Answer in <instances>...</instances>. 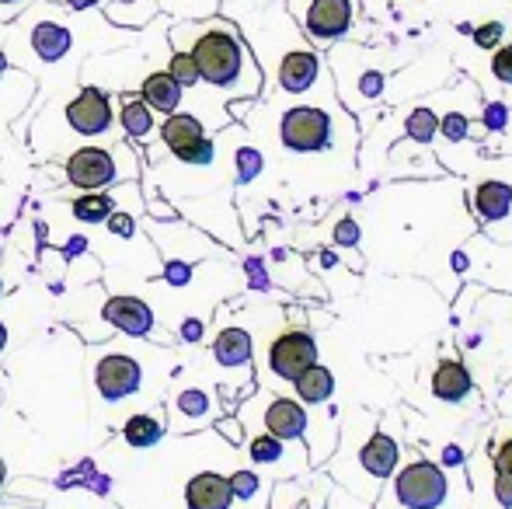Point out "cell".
<instances>
[{
	"mask_svg": "<svg viewBox=\"0 0 512 509\" xmlns=\"http://www.w3.org/2000/svg\"><path fill=\"white\" fill-rule=\"evenodd\" d=\"M63 119L74 133L81 136H102L112 126V98L102 88H81L74 102L63 109Z\"/></svg>",
	"mask_w": 512,
	"mask_h": 509,
	"instance_id": "5",
	"label": "cell"
},
{
	"mask_svg": "<svg viewBox=\"0 0 512 509\" xmlns=\"http://www.w3.org/2000/svg\"><path fill=\"white\" fill-rule=\"evenodd\" d=\"M269 363H272V370H276L279 377L293 381L297 374H304L310 363H317L314 339H310L307 332H297V328H290V332H283L276 342H272Z\"/></svg>",
	"mask_w": 512,
	"mask_h": 509,
	"instance_id": "6",
	"label": "cell"
},
{
	"mask_svg": "<svg viewBox=\"0 0 512 509\" xmlns=\"http://www.w3.org/2000/svg\"><path fill=\"white\" fill-rule=\"evenodd\" d=\"M502 32H506V28H502V21H488V25H481L478 32H474V42H478L481 49H492L495 42L502 39Z\"/></svg>",
	"mask_w": 512,
	"mask_h": 509,
	"instance_id": "30",
	"label": "cell"
},
{
	"mask_svg": "<svg viewBox=\"0 0 512 509\" xmlns=\"http://www.w3.org/2000/svg\"><path fill=\"white\" fill-rule=\"evenodd\" d=\"M356 238H359L356 224H349V220H345V224L338 227V241H342V245H356Z\"/></svg>",
	"mask_w": 512,
	"mask_h": 509,
	"instance_id": "37",
	"label": "cell"
},
{
	"mask_svg": "<svg viewBox=\"0 0 512 509\" xmlns=\"http://www.w3.org/2000/svg\"><path fill=\"white\" fill-rule=\"evenodd\" d=\"M255 489H258V478L248 475V471H237V475L230 478V492H234V496H255Z\"/></svg>",
	"mask_w": 512,
	"mask_h": 509,
	"instance_id": "32",
	"label": "cell"
},
{
	"mask_svg": "<svg viewBox=\"0 0 512 509\" xmlns=\"http://www.w3.org/2000/svg\"><path fill=\"white\" fill-rule=\"evenodd\" d=\"M0 482H4V468H0Z\"/></svg>",
	"mask_w": 512,
	"mask_h": 509,
	"instance_id": "43",
	"label": "cell"
},
{
	"mask_svg": "<svg viewBox=\"0 0 512 509\" xmlns=\"http://www.w3.org/2000/svg\"><path fill=\"white\" fill-rule=\"evenodd\" d=\"M171 39L196 60L199 81L213 88H241V77H258V67L251 63V53L234 25L227 21H203V25H178Z\"/></svg>",
	"mask_w": 512,
	"mask_h": 509,
	"instance_id": "1",
	"label": "cell"
},
{
	"mask_svg": "<svg viewBox=\"0 0 512 509\" xmlns=\"http://www.w3.org/2000/svg\"><path fill=\"white\" fill-rule=\"evenodd\" d=\"M432 391H436V398H443V401H460L467 391H471V374H467L464 363L443 360L436 367V374H432Z\"/></svg>",
	"mask_w": 512,
	"mask_h": 509,
	"instance_id": "16",
	"label": "cell"
},
{
	"mask_svg": "<svg viewBox=\"0 0 512 509\" xmlns=\"http://www.w3.org/2000/svg\"><path fill=\"white\" fill-rule=\"evenodd\" d=\"M161 440V422L150 415H133L126 422V443L129 447H154Z\"/></svg>",
	"mask_w": 512,
	"mask_h": 509,
	"instance_id": "23",
	"label": "cell"
},
{
	"mask_svg": "<svg viewBox=\"0 0 512 509\" xmlns=\"http://www.w3.org/2000/svg\"><path fill=\"white\" fill-rule=\"evenodd\" d=\"M293 384H297V394L304 401H324L331 394V387H335V377H331V370L310 363L304 374L293 377Z\"/></svg>",
	"mask_w": 512,
	"mask_h": 509,
	"instance_id": "19",
	"label": "cell"
},
{
	"mask_svg": "<svg viewBox=\"0 0 512 509\" xmlns=\"http://www.w3.org/2000/svg\"><path fill=\"white\" fill-rule=\"evenodd\" d=\"M203 136H206V129H203V123H199V116H189V112H171L161 126L164 147H168L175 157H182L185 150H189L192 143L203 140Z\"/></svg>",
	"mask_w": 512,
	"mask_h": 509,
	"instance_id": "12",
	"label": "cell"
},
{
	"mask_svg": "<svg viewBox=\"0 0 512 509\" xmlns=\"http://www.w3.org/2000/svg\"><path fill=\"white\" fill-rule=\"evenodd\" d=\"M509 206H512V189H509V185L485 182L478 189V210H481V217L499 220V217H506V213H509Z\"/></svg>",
	"mask_w": 512,
	"mask_h": 509,
	"instance_id": "20",
	"label": "cell"
},
{
	"mask_svg": "<svg viewBox=\"0 0 512 509\" xmlns=\"http://www.w3.org/2000/svg\"><path fill=\"white\" fill-rule=\"evenodd\" d=\"M464 133H467V119L464 116H457V112H453V116L443 119V136H446V140H460Z\"/></svg>",
	"mask_w": 512,
	"mask_h": 509,
	"instance_id": "33",
	"label": "cell"
},
{
	"mask_svg": "<svg viewBox=\"0 0 512 509\" xmlns=\"http://www.w3.org/2000/svg\"><path fill=\"white\" fill-rule=\"evenodd\" d=\"M394 464H398V447H394L391 436L377 433L363 447V468L370 471V475H391Z\"/></svg>",
	"mask_w": 512,
	"mask_h": 509,
	"instance_id": "18",
	"label": "cell"
},
{
	"mask_svg": "<svg viewBox=\"0 0 512 509\" xmlns=\"http://www.w3.org/2000/svg\"><path fill=\"white\" fill-rule=\"evenodd\" d=\"M105 321H112L126 335H147L154 328V314L136 297H112L105 304Z\"/></svg>",
	"mask_w": 512,
	"mask_h": 509,
	"instance_id": "9",
	"label": "cell"
},
{
	"mask_svg": "<svg viewBox=\"0 0 512 509\" xmlns=\"http://www.w3.org/2000/svg\"><path fill=\"white\" fill-rule=\"evenodd\" d=\"M32 49L39 60L60 63L70 53V28L60 25V21H39L32 28Z\"/></svg>",
	"mask_w": 512,
	"mask_h": 509,
	"instance_id": "14",
	"label": "cell"
},
{
	"mask_svg": "<svg viewBox=\"0 0 512 509\" xmlns=\"http://www.w3.org/2000/svg\"><path fill=\"white\" fill-rule=\"evenodd\" d=\"M492 70H495V77H499L502 84H512V42H509V46H502L499 53H495Z\"/></svg>",
	"mask_w": 512,
	"mask_h": 509,
	"instance_id": "28",
	"label": "cell"
},
{
	"mask_svg": "<svg viewBox=\"0 0 512 509\" xmlns=\"http://www.w3.org/2000/svg\"><path fill=\"white\" fill-rule=\"evenodd\" d=\"M237 168H241V178L258 175V168H262V154L251 150V147H241L237 150Z\"/></svg>",
	"mask_w": 512,
	"mask_h": 509,
	"instance_id": "29",
	"label": "cell"
},
{
	"mask_svg": "<svg viewBox=\"0 0 512 509\" xmlns=\"http://www.w3.org/2000/svg\"><path fill=\"white\" fill-rule=\"evenodd\" d=\"M168 74L175 77V84L182 91L185 88H196V84H199V67H196V60H192V56L185 53V49H175V53H171Z\"/></svg>",
	"mask_w": 512,
	"mask_h": 509,
	"instance_id": "24",
	"label": "cell"
},
{
	"mask_svg": "<svg viewBox=\"0 0 512 509\" xmlns=\"http://www.w3.org/2000/svg\"><path fill=\"white\" fill-rule=\"evenodd\" d=\"M70 7H74V11H84V7H95L98 0H67Z\"/></svg>",
	"mask_w": 512,
	"mask_h": 509,
	"instance_id": "39",
	"label": "cell"
},
{
	"mask_svg": "<svg viewBox=\"0 0 512 509\" xmlns=\"http://www.w3.org/2000/svg\"><path fill=\"white\" fill-rule=\"evenodd\" d=\"M408 136L418 143H429L432 136H436V112L429 109H415L408 116Z\"/></svg>",
	"mask_w": 512,
	"mask_h": 509,
	"instance_id": "25",
	"label": "cell"
},
{
	"mask_svg": "<svg viewBox=\"0 0 512 509\" xmlns=\"http://www.w3.org/2000/svg\"><path fill=\"white\" fill-rule=\"evenodd\" d=\"M140 98L150 105L154 112H164V116H171V112H178V105H182L185 91L175 84V77L168 74V70H157V74H147L140 84Z\"/></svg>",
	"mask_w": 512,
	"mask_h": 509,
	"instance_id": "11",
	"label": "cell"
},
{
	"mask_svg": "<svg viewBox=\"0 0 512 509\" xmlns=\"http://www.w3.org/2000/svg\"><path fill=\"white\" fill-rule=\"evenodd\" d=\"M185 499H189V509H227L234 492H230V482L220 475H196L185 489Z\"/></svg>",
	"mask_w": 512,
	"mask_h": 509,
	"instance_id": "13",
	"label": "cell"
},
{
	"mask_svg": "<svg viewBox=\"0 0 512 509\" xmlns=\"http://www.w3.org/2000/svg\"><path fill=\"white\" fill-rule=\"evenodd\" d=\"M95 384L108 401L126 398V394H133L136 387H140V363L129 360V356H119V353L105 356L95 370Z\"/></svg>",
	"mask_w": 512,
	"mask_h": 509,
	"instance_id": "8",
	"label": "cell"
},
{
	"mask_svg": "<svg viewBox=\"0 0 512 509\" xmlns=\"http://www.w3.org/2000/svg\"><path fill=\"white\" fill-rule=\"evenodd\" d=\"M279 136H283V147L293 154H314L324 150L331 140V116L321 109H290L279 123Z\"/></svg>",
	"mask_w": 512,
	"mask_h": 509,
	"instance_id": "2",
	"label": "cell"
},
{
	"mask_svg": "<svg viewBox=\"0 0 512 509\" xmlns=\"http://www.w3.org/2000/svg\"><path fill=\"white\" fill-rule=\"evenodd\" d=\"M352 25V0H310L304 11V28L314 39H338Z\"/></svg>",
	"mask_w": 512,
	"mask_h": 509,
	"instance_id": "7",
	"label": "cell"
},
{
	"mask_svg": "<svg viewBox=\"0 0 512 509\" xmlns=\"http://www.w3.org/2000/svg\"><path fill=\"white\" fill-rule=\"evenodd\" d=\"M178 161H185V164H209V161H213V140H209V136H203V140L192 143V147L185 150V154L178 157Z\"/></svg>",
	"mask_w": 512,
	"mask_h": 509,
	"instance_id": "27",
	"label": "cell"
},
{
	"mask_svg": "<svg viewBox=\"0 0 512 509\" xmlns=\"http://www.w3.org/2000/svg\"><path fill=\"white\" fill-rule=\"evenodd\" d=\"M4 70H7V56L0 53V77H4Z\"/></svg>",
	"mask_w": 512,
	"mask_h": 509,
	"instance_id": "41",
	"label": "cell"
},
{
	"mask_svg": "<svg viewBox=\"0 0 512 509\" xmlns=\"http://www.w3.org/2000/svg\"><path fill=\"white\" fill-rule=\"evenodd\" d=\"M63 171H67V178L77 189L95 192L119 178V161H115V154L105 147H77L74 154L67 157Z\"/></svg>",
	"mask_w": 512,
	"mask_h": 509,
	"instance_id": "4",
	"label": "cell"
},
{
	"mask_svg": "<svg viewBox=\"0 0 512 509\" xmlns=\"http://www.w3.org/2000/svg\"><path fill=\"white\" fill-rule=\"evenodd\" d=\"M317 81V56L307 49H293L279 60V88L286 95H304L310 91V84Z\"/></svg>",
	"mask_w": 512,
	"mask_h": 509,
	"instance_id": "10",
	"label": "cell"
},
{
	"mask_svg": "<svg viewBox=\"0 0 512 509\" xmlns=\"http://www.w3.org/2000/svg\"><path fill=\"white\" fill-rule=\"evenodd\" d=\"M108 227H112L115 234H122V238H129V234H133V220L126 217V213H108Z\"/></svg>",
	"mask_w": 512,
	"mask_h": 509,
	"instance_id": "35",
	"label": "cell"
},
{
	"mask_svg": "<svg viewBox=\"0 0 512 509\" xmlns=\"http://www.w3.org/2000/svg\"><path fill=\"white\" fill-rule=\"evenodd\" d=\"M213 353L223 367H241V363L251 360V335L241 332V328H227V332H220V339H216Z\"/></svg>",
	"mask_w": 512,
	"mask_h": 509,
	"instance_id": "17",
	"label": "cell"
},
{
	"mask_svg": "<svg viewBox=\"0 0 512 509\" xmlns=\"http://www.w3.org/2000/svg\"><path fill=\"white\" fill-rule=\"evenodd\" d=\"M7 4H18V0H0V7H7Z\"/></svg>",
	"mask_w": 512,
	"mask_h": 509,
	"instance_id": "42",
	"label": "cell"
},
{
	"mask_svg": "<svg viewBox=\"0 0 512 509\" xmlns=\"http://www.w3.org/2000/svg\"><path fill=\"white\" fill-rule=\"evenodd\" d=\"M0 290H4V286H0Z\"/></svg>",
	"mask_w": 512,
	"mask_h": 509,
	"instance_id": "44",
	"label": "cell"
},
{
	"mask_svg": "<svg viewBox=\"0 0 512 509\" xmlns=\"http://www.w3.org/2000/svg\"><path fill=\"white\" fill-rule=\"evenodd\" d=\"M265 426H269V433L279 436V440H293V436L304 433L307 415H304V408H300L297 401L279 398V401H272L269 412H265Z\"/></svg>",
	"mask_w": 512,
	"mask_h": 509,
	"instance_id": "15",
	"label": "cell"
},
{
	"mask_svg": "<svg viewBox=\"0 0 512 509\" xmlns=\"http://www.w3.org/2000/svg\"><path fill=\"white\" fill-rule=\"evenodd\" d=\"M251 454H255V461H276V457L283 454L279 436H258V440L251 443Z\"/></svg>",
	"mask_w": 512,
	"mask_h": 509,
	"instance_id": "26",
	"label": "cell"
},
{
	"mask_svg": "<svg viewBox=\"0 0 512 509\" xmlns=\"http://www.w3.org/2000/svg\"><path fill=\"white\" fill-rule=\"evenodd\" d=\"M7 346V328H4V321H0V349Z\"/></svg>",
	"mask_w": 512,
	"mask_h": 509,
	"instance_id": "40",
	"label": "cell"
},
{
	"mask_svg": "<svg viewBox=\"0 0 512 509\" xmlns=\"http://www.w3.org/2000/svg\"><path fill=\"white\" fill-rule=\"evenodd\" d=\"M74 217L77 220H88V224H98V220H108V213H112V196H105V192H84V196H77L74 203Z\"/></svg>",
	"mask_w": 512,
	"mask_h": 509,
	"instance_id": "22",
	"label": "cell"
},
{
	"mask_svg": "<svg viewBox=\"0 0 512 509\" xmlns=\"http://www.w3.org/2000/svg\"><path fill=\"white\" fill-rule=\"evenodd\" d=\"M199 335H203V328H199L196 321H189V325H185V339H199Z\"/></svg>",
	"mask_w": 512,
	"mask_h": 509,
	"instance_id": "38",
	"label": "cell"
},
{
	"mask_svg": "<svg viewBox=\"0 0 512 509\" xmlns=\"http://www.w3.org/2000/svg\"><path fill=\"white\" fill-rule=\"evenodd\" d=\"M495 468L506 471V475H512V440H506L499 447V454H495Z\"/></svg>",
	"mask_w": 512,
	"mask_h": 509,
	"instance_id": "36",
	"label": "cell"
},
{
	"mask_svg": "<svg viewBox=\"0 0 512 509\" xmlns=\"http://www.w3.org/2000/svg\"><path fill=\"white\" fill-rule=\"evenodd\" d=\"M157 119H154V109H150L147 102H126L122 105V129H126L133 140H147L150 133H154Z\"/></svg>",
	"mask_w": 512,
	"mask_h": 509,
	"instance_id": "21",
	"label": "cell"
},
{
	"mask_svg": "<svg viewBox=\"0 0 512 509\" xmlns=\"http://www.w3.org/2000/svg\"><path fill=\"white\" fill-rule=\"evenodd\" d=\"M398 499L411 509H436L446 499V475L429 461L408 464L398 475Z\"/></svg>",
	"mask_w": 512,
	"mask_h": 509,
	"instance_id": "3",
	"label": "cell"
},
{
	"mask_svg": "<svg viewBox=\"0 0 512 509\" xmlns=\"http://www.w3.org/2000/svg\"><path fill=\"white\" fill-rule=\"evenodd\" d=\"M206 394L203 391H185L182 398H178V408H182L185 415H203L206 412Z\"/></svg>",
	"mask_w": 512,
	"mask_h": 509,
	"instance_id": "31",
	"label": "cell"
},
{
	"mask_svg": "<svg viewBox=\"0 0 512 509\" xmlns=\"http://www.w3.org/2000/svg\"><path fill=\"white\" fill-rule=\"evenodd\" d=\"M495 496H499V503L512 506V475H506V471H499V482H495Z\"/></svg>",
	"mask_w": 512,
	"mask_h": 509,
	"instance_id": "34",
	"label": "cell"
}]
</instances>
